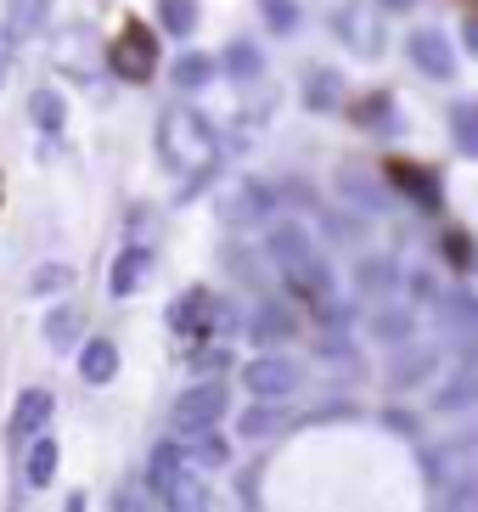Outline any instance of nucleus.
<instances>
[{
    "label": "nucleus",
    "mask_w": 478,
    "mask_h": 512,
    "mask_svg": "<svg viewBox=\"0 0 478 512\" xmlns=\"http://www.w3.org/2000/svg\"><path fill=\"white\" fill-rule=\"evenodd\" d=\"M158 152H164V164L175 175H186V192L203 186L214 164H220V136H214V124L192 107H169L164 124H158Z\"/></svg>",
    "instance_id": "1"
},
{
    "label": "nucleus",
    "mask_w": 478,
    "mask_h": 512,
    "mask_svg": "<svg viewBox=\"0 0 478 512\" xmlns=\"http://www.w3.org/2000/svg\"><path fill=\"white\" fill-rule=\"evenodd\" d=\"M265 248H270V259H276V271H287L293 282L304 287V293H332V276H327V265L315 259L310 226H299V220H270V231H265Z\"/></svg>",
    "instance_id": "2"
},
{
    "label": "nucleus",
    "mask_w": 478,
    "mask_h": 512,
    "mask_svg": "<svg viewBox=\"0 0 478 512\" xmlns=\"http://www.w3.org/2000/svg\"><path fill=\"white\" fill-rule=\"evenodd\" d=\"M147 490L158 501H169V507H203V490L197 484H186V451L180 445H152L147 456Z\"/></svg>",
    "instance_id": "3"
},
{
    "label": "nucleus",
    "mask_w": 478,
    "mask_h": 512,
    "mask_svg": "<svg viewBox=\"0 0 478 512\" xmlns=\"http://www.w3.org/2000/svg\"><path fill=\"white\" fill-rule=\"evenodd\" d=\"M169 327L186 332V338H203V332H225V304L214 299L209 287H192L169 304Z\"/></svg>",
    "instance_id": "4"
},
{
    "label": "nucleus",
    "mask_w": 478,
    "mask_h": 512,
    "mask_svg": "<svg viewBox=\"0 0 478 512\" xmlns=\"http://www.w3.org/2000/svg\"><path fill=\"white\" fill-rule=\"evenodd\" d=\"M220 417H225V389H220V383H197V389L180 394V406H175V428L186 439L220 428Z\"/></svg>",
    "instance_id": "5"
},
{
    "label": "nucleus",
    "mask_w": 478,
    "mask_h": 512,
    "mask_svg": "<svg viewBox=\"0 0 478 512\" xmlns=\"http://www.w3.org/2000/svg\"><path fill=\"white\" fill-rule=\"evenodd\" d=\"M113 74L119 79H147L152 68H158V40H152V29H141V23H124V34L113 40Z\"/></svg>",
    "instance_id": "6"
},
{
    "label": "nucleus",
    "mask_w": 478,
    "mask_h": 512,
    "mask_svg": "<svg viewBox=\"0 0 478 512\" xmlns=\"http://www.w3.org/2000/svg\"><path fill=\"white\" fill-rule=\"evenodd\" d=\"M299 383H304V366L293 355H259V361H248V389L259 400H287Z\"/></svg>",
    "instance_id": "7"
},
{
    "label": "nucleus",
    "mask_w": 478,
    "mask_h": 512,
    "mask_svg": "<svg viewBox=\"0 0 478 512\" xmlns=\"http://www.w3.org/2000/svg\"><path fill=\"white\" fill-rule=\"evenodd\" d=\"M51 406H57V400H51L45 389H23V394H17V411H12V422H6L12 445H23V439L40 434L45 422H51Z\"/></svg>",
    "instance_id": "8"
},
{
    "label": "nucleus",
    "mask_w": 478,
    "mask_h": 512,
    "mask_svg": "<svg viewBox=\"0 0 478 512\" xmlns=\"http://www.w3.org/2000/svg\"><path fill=\"white\" fill-rule=\"evenodd\" d=\"M411 62H417L428 79H450L456 74V51H450V40L445 34H434V29H422V34H411Z\"/></svg>",
    "instance_id": "9"
},
{
    "label": "nucleus",
    "mask_w": 478,
    "mask_h": 512,
    "mask_svg": "<svg viewBox=\"0 0 478 512\" xmlns=\"http://www.w3.org/2000/svg\"><path fill=\"white\" fill-rule=\"evenodd\" d=\"M389 181L400 186L405 197H417L422 209H439V181H434V169H422V164H405V158H394V164H389Z\"/></svg>",
    "instance_id": "10"
},
{
    "label": "nucleus",
    "mask_w": 478,
    "mask_h": 512,
    "mask_svg": "<svg viewBox=\"0 0 478 512\" xmlns=\"http://www.w3.org/2000/svg\"><path fill=\"white\" fill-rule=\"evenodd\" d=\"M147 271H152V254H147V248H124L119 265H113V276H107V287H113L119 299H130L135 287L147 282Z\"/></svg>",
    "instance_id": "11"
},
{
    "label": "nucleus",
    "mask_w": 478,
    "mask_h": 512,
    "mask_svg": "<svg viewBox=\"0 0 478 512\" xmlns=\"http://www.w3.org/2000/svg\"><path fill=\"white\" fill-rule=\"evenodd\" d=\"M113 372H119V349L107 344V338H90L79 349V377L85 383H113Z\"/></svg>",
    "instance_id": "12"
},
{
    "label": "nucleus",
    "mask_w": 478,
    "mask_h": 512,
    "mask_svg": "<svg viewBox=\"0 0 478 512\" xmlns=\"http://www.w3.org/2000/svg\"><path fill=\"white\" fill-rule=\"evenodd\" d=\"M428 372H434V349H405V355H394V366H389V389L394 394L417 389Z\"/></svg>",
    "instance_id": "13"
},
{
    "label": "nucleus",
    "mask_w": 478,
    "mask_h": 512,
    "mask_svg": "<svg viewBox=\"0 0 478 512\" xmlns=\"http://www.w3.org/2000/svg\"><path fill=\"white\" fill-rule=\"evenodd\" d=\"M45 12H51V0H6V40H29V34H40Z\"/></svg>",
    "instance_id": "14"
},
{
    "label": "nucleus",
    "mask_w": 478,
    "mask_h": 512,
    "mask_svg": "<svg viewBox=\"0 0 478 512\" xmlns=\"http://www.w3.org/2000/svg\"><path fill=\"white\" fill-rule=\"evenodd\" d=\"M450 141H456L462 158H478V102H473V96L450 107Z\"/></svg>",
    "instance_id": "15"
},
{
    "label": "nucleus",
    "mask_w": 478,
    "mask_h": 512,
    "mask_svg": "<svg viewBox=\"0 0 478 512\" xmlns=\"http://www.w3.org/2000/svg\"><path fill=\"white\" fill-rule=\"evenodd\" d=\"M209 79H214V62L203 57V51H186V57L175 62V85L180 91H203Z\"/></svg>",
    "instance_id": "16"
},
{
    "label": "nucleus",
    "mask_w": 478,
    "mask_h": 512,
    "mask_svg": "<svg viewBox=\"0 0 478 512\" xmlns=\"http://www.w3.org/2000/svg\"><path fill=\"white\" fill-rule=\"evenodd\" d=\"M394 282H400V276H394L389 259H360V265H355V287H360V293H389Z\"/></svg>",
    "instance_id": "17"
},
{
    "label": "nucleus",
    "mask_w": 478,
    "mask_h": 512,
    "mask_svg": "<svg viewBox=\"0 0 478 512\" xmlns=\"http://www.w3.org/2000/svg\"><path fill=\"white\" fill-rule=\"evenodd\" d=\"M158 17H164V29L175 40H186L197 29V0H158Z\"/></svg>",
    "instance_id": "18"
},
{
    "label": "nucleus",
    "mask_w": 478,
    "mask_h": 512,
    "mask_svg": "<svg viewBox=\"0 0 478 512\" xmlns=\"http://www.w3.org/2000/svg\"><path fill=\"white\" fill-rule=\"evenodd\" d=\"M51 473H57V439H34V445H29V484H34V490H45Z\"/></svg>",
    "instance_id": "19"
},
{
    "label": "nucleus",
    "mask_w": 478,
    "mask_h": 512,
    "mask_svg": "<svg viewBox=\"0 0 478 512\" xmlns=\"http://www.w3.org/2000/svg\"><path fill=\"white\" fill-rule=\"evenodd\" d=\"M220 68H225V74H231V79H254L259 68H265V62H259V51L248 46V40H237V46L225 51V62H220Z\"/></svg>",
    "instance_id": "20"
},
{
    "label": "nucleus",
    "mask_w": 478,
    "mask_h": 512,
    "mask_svg": "<svg viewBox=\"0 0 478 512\" xmlns=\"http://www.w3.org/2000/svg\"><path fill=\"white\" fill-rule=\"evenodd\" d=\"M254 332H259V344H276V338H287V332H293V316H287L282 304H265V310H259V321H254Z\"/></svg>",
    "instance_id": "21"
},
{
    "label": "nucleus",
    "mask_w": 478,
    "mask_h": 512,
    "mask_svg": "<svg viewBox=\"0 0 478 512\" xmlns=\"http://www.w3.org/2000/svg\"><path fill=\"white\" fill-rule=\"evenodd\" d=\"M45 338L57 349H68L79 338V310H51V316H45Z\"/></svg>",
    "instance_id": "22"
},
{
    "label": "nucleus",
    "mask_w": 478,
    "mask_h": 512,
    "mask_svg": "<svg viewBox=\"0 0 478 512\" xmlns=\"http://www.w3.org/2000/svg\"><path fill=\"white\" fill-rule=\"evenodd\" d=\"M366 332H372V338H405V332H411V316H405V310H377L372 321H366Z\"/></svg>",
    "instance_id": "23"
},
{
    "label": "nucleus",
    "mask_w": 478,
    "mask_h": 512,
    "mask_svg": "<svg viewBox=\"0 0 478 512\" xmlns=\"http://www.w3.org/2000/svg\"><path fill=\"white\" fill-rule=\"evenodd\" d=\"M259 12H265V23L276 34H293L299 29V6H293V0H259Z\"/></svg>",
    "instance_id": "24"
},
{
    "label": "nucleus",
    "mask_w": 478,
    "mask_h": 512,
    "mask_svg": "<svg viewBox=\"0 0 478 512\" xmlns=\"http://www.w3.org/2000/svg\"><path fill=\"white\" fill-rule=\"evenodd\" d=\"M338 91H344V79H338V74H310L304 102H310V107H338Z\"/></svg>",
    "instance_id": "25"
},
{
    "label": "nucleus",
    "mask_w": 478,
    "mask_h": 512,
    "mask_svg": "<svg viewBox=\"0 0 478 512\" xmlns=\"http://www.w3.org/2000/svg\"><path fill=\"white\" fill-rule=\"evenodd\" d=\"M34 119H40V130H62V96L34 91Z\"/></svg>",
    "instance_id": "26"
},
{
    "label": "nucleus",
    "mask_w": 478,
    "mask_h": 512,
    "mask_svg": "<svg viewBox=\"0 0 478 512\" xmlns=\"http://www.w3.org/2000/svg\"><path fill=\"white\" fill-rule=\"evenodd\" d=\"M68 282H74V271H68V265H40V271H34V293H40V299H45V293H62V287H68Z\"/></svg>",
    "instance_id": "27"
},
{
    "label": "nucleus",
    "mask_w": 478,
    "mask_h": 512,
    "mask_svg": "<svg viewBox=\"0 0 478 512\" xmlns=\"http://www.w3.org/2000/svg\"><path fill=\"white\" fill-rule=\"evenodd\" d=\"M197 462H203V467H225V462H231V445H225V439H214V428H209V434H197Z\"/></svg>",
    "instance_id": "28"
},
{
    "label": "nucleus",
    "mask_w": 478,
    "mask_h": 512,
    "mask_svg": "<svg viewBox=\"0 0 478 512\" xmlns=\"http://www.w3.org/2000/svg\"><path fill=\"white\" fill-rule=\"evenodd\" d=\"M338 29H344L349 40H355V51H377V29H372V23H355V12L338 17Z\"/></svg>",
    "instance_id": "29"
},
{
    "label": "nucleus",
    "mask_w": 478,
    "mask_h": 512,
    "mask_svg": "<svg viewBox=\"0 0 478 512\" xmlns=\"http://www.w3.org/2000/svg\"><path fill=\"white\" fill-rule=\"evenodd\" d=\"M276 422H282V411H276V406H265V411H248V417H242V434H248V439H259V434H270Z\"/></svg>",
    "instance_id": "30"
},
{
    "label": "nucleus",
    "mask_w": 478,
    "mask_h": 512,
    "mask_svg": "<svg viewBox=\"0 0 478 512\" xmlns=\"http://www.w3.org/2000/svg\"><path fill=\"white\" fill-rule=\"evenodd\" d=\"M445 254H450V259H473V242H467V237H456V231H450V237H445Z\"/></svg>",
    "instance_id": "31"
},
{
    "label": "nucleus",
    "mask_w": 478,
    "mask_h": 512,
    "mask_svg": "<svg viewBox=\"0 0 478 512\" xmlns=\"http://www.w3.org/2000/svg\"><path fill=\"white\" fill-rule=\"evenodd\" d=\"M467 46H473V57H478V23H467Z\"/></svg>",
    "instance_id": "32"
},
{
    "label": "nucleus",
    "mask_w": 478,
    "mask_h": 512,
    "mask_svg": "<svg viewBox=\"0 0 478 512\" xmlns=\"http://www.w3.org/2000/svg\"><path fill=\"white\" fill-rule=\"evenodd\" d=\"M0 85H6V34H0Z\"/></svg>",
    "instance_id": "33"
},
{
    "label": "nucleus",
    "mask_w": 478,
    "mask_h": 512,
    "mask_svg": "<svg viewBox=\"0 0 478 512\" xmlns=\"http://www.w3.org/2000/svg\"><path fill=\"white\" fill-rule=\"evenodd\" d=\"M383 6H389V12H405V6H411V0H383Z\"/></svg>",
    "instance_id": "34"
}]
</instances>
